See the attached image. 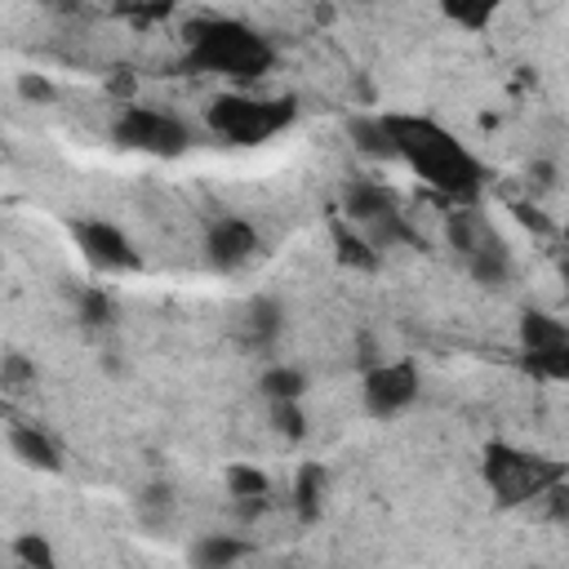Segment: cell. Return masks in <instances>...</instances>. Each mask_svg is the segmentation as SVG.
I'll return each instance as SVG.
<instances>
[{
	"label": "cell",
	"mask_w": 569,
	"mask_h": 569,
	"mask_svg": "<svg viewBox=\"0 0 569 569\" xmlns=\"http://www.w3.org/2000/svg\"><path fill=\"white\" fill-rule=\"evenodd\" d=\"M387 129H391L396 156L418 178H427L436 191H445L453 200H471L480 191L485 173H480L476 156L449 129H440L436 120H422V116H387Z\"/></svg>",
	"instance_id": "1"
},
{
	"label": "cell",
	"mask_w": 569,
	"mask_h": 569,
	"mask_svg": "<svg viewBox=\"0 0 569 569\" xmlns=\"http://www.w3.org/2000/svg\"><path fill=\"white\" fill-rule=\"evenodd\" d=\"M271 58L276 53H271L267 36H258L253 27L231 22V18H213V22L196 27L191 44H187V67L213 71L227 80H258L271 67Z\"/></svg>",
	"instance_id": "2"
},
{
	"label": "cell",
	"mask_w": 569,
	"mask_h": 569,
	"mask_svg": "<svg viewBox=\"0 0 569 569\" xmlns=\"http://www.w3.org/2000/svg\"><path fill=\"white\" fill-rule=\"evenodd\" d=\"M293 120V102L289 98H244V93H227L209 107V129L218 138H227L231 147H258L267 138H276L284 124Z\"/></svg>",
	"instance_id": "3"
},
{
	"label": "cell",
	"mask_w": 569,
	"mask_h": 569,
	"mask_svg": "<svg viewBox=\"0 0 569 569\" xmlns=\"http://www.w3.org/2000/svg\"><path fill=\"white\" fill-rule=\"evenodd\" d=\"M449 244L458 249L462 267H467L480 284H507L511 271H516L507 240H502L476 209H453V213H449Z\"/></svg>",
	"instance_id": "4"
},
{
	"label": "cell",
	"mask_w": 569,
	"mask_h": 569,
	"mask_svg": "<svg viewBox=\"0 0 569 569\" xmlns=\"http://www.w3.org/2000/svg\"><path fill=\"white\" fill-rule=\"evenodd\" d=\"M485 480L502 502H525V498H547L560 485V467H551L547 458L507 449V445H489L485 453Z\"/></svg>",
	"instance_id": "5"
},
{
	"label": "cell",
	"mask_w": 569,
	"mask_h": 569,
	"mask_svg": "<svg viewBox=\"0 0 569 569\" xmlns=\"http://www.w3.org/2000/svg\"><path fill=\"white\" fill-rule=\"evenodd\" d=\"M116 142L147 156H182L191 147V129L160 107H124L116 120Z\"/></svg>",
	"instance_id": "6"
},
{
	"label": "cell",
	"mask_w": 569,
	"mask_h": 569,
	"mask_svg": "<svg viewBox=\"0 0 569 569\" xmlns=\"http://www.w3.org/2000/svg\"><path fill=\"white\" fill-rule=\"evenodd\" d=\"M360 396H365V409L373 418H396V413H405L418 400V369L409 360L369 365L365 382H360Z\"/></svg>",
	"instance_id": "7"
},
{
	"label": "cell",
	"mask_w": 569,
	"mask_h": 569,
	"mask_svg": "<svg viewBox=\"0 0 569 569\" xmlns=\"http://www.w3.org/2000/svg\"><path fill=\"white\" fill-rule=\"evenodd\" d=\"M71 236H76L80 253L93 267H102V271H138V249L129 244V236L116 222H107V218H80L71 227Z\"/></svg>",
	"instance_id": "8"
},
{
	"label": "cell",
	"mask_w": 569,
	"mask_h": 569,
	"mask_svg": "<svg viewBox=\"0 0 569 569\" xmlns=\"http://www.w3.org/2000/svg\"><path fill=\"white\" fill-rule=\"evenodd\" d=\"M204 253H209V262H213V267L236 271V267H244V262L258 253V231H253L244 218L222 213V218H213V222H209Z\"/></svg>",
	"instance_id": "9"
},
{
	"label": "cell",
	"mask_w": 569,
	"mask_h": 569,
	"mask_svg": "<svg viewBox=\"0 0 569 569\" xmlns=\"http://www.w3.org/2000/svg\"><path fill=\"white\" fill-rule=\"evenodd\" d=\"M342 213H347V222L351 227H373V222H382L387 213H396V196L382 187V182H347V191H342Z\"/></svg>",
	"instance_id": "10"
},
{
	"label": "cell",
	"mask_w": 569,
	"mask_h": 569,
	"mask_svg": "<svg viewBox=\"0 0 569 569\" xmlns=\"http://www.w3.org/2000/svg\"><path fill=\"white\" fill-rule=\"evenodd\" d=\"M520 342H525V356L529 360H547L560 347H569V325L556 320V316H547V311H525L520 316Z\"/></svg>",
	"instance_id": "11"
},
{
	"label": "cell",
	"mask_w": 569,
	"mask_h": 569,
	"mask_svg": "<svg viewBox=\"0 0 569 569\" xmlns=\"http://www.w3.org/2000/svg\"><path fill=\"white\" fill-rule=\"evenodd\" d=\"M9 449H13L27 467H36V471H58V467H62L58 445H53L40 427H31V422H13V427H9Z\"/></svg>",
	"instance_id": "12"
},
{
	"label": "cell",
	"mask_w": 569,
	"mask_h": 569,
	"mask_svg": "<svg viewBox=\"0 0 569 569\" xmlns=\"http://www.w3.org/2000/svg\"><path fill=\"white\" fill-rule=\"evenodd\" d=\"M284 333V307L271 298V293H258L249 307H244V338L253 347H276V338Z\"/></svg>",
	"instance_id": "13"
},
{
	"label": "cell",
	"mask_w": 569,
	"mask_h": 569,
	"mask_svg": "<svg viewBox=\"0 0 569 569\" xmlns=\"http://www.w3.org/2000/svg\"><path fill=\"white\" fill-rule=\"evenodd\" d=\"M240 556H249V542H244V538L204 533V538L191 547V569H231Z\"/></svg>",
	"instance_id": "14"
},
{
	"label": "cell",
	"mask_w": 569,
	"mask_h": 569,
	"mask_svg": "<svg viewBox=\"0 0 569 569\" xmlns=\"http://www.w3.org/2000/svg\"><path fill=\"white\" fill-rule=\"evenodd\" d=\"M347 129H351V138H356V151L378 156V160L396 156V147H391V129H387V116H356Z\"/></svg>",
	"instance_id": "15"
},
{
	"label": "cell",
	"mask_w": 569,
	"mask_h": 569,
	"mask_svg": "<svg viewBox=\"0 0 569 569\" xmlns=\"http://www.w3.org/2000/svg\"><path fill=\"white\" fill-rule=\"evenodd\" d=\"M333 244H338V258L347 267H360V271L378 267V249L365 240V231H351L347 218H333Z\"/></svg>",
	"instance_id": "16"
},
{
	"label": "cell",
	"mask_w": 569,
	"mask_h": 569,
	"mask_svg": "<svg viewBox=\"0 0 569 569\" xmlns=\"http://www.w3.org/2000/svg\"><path fill=\"white\" fill-rule=\"evenodd\" d=\"M320 498H325V471H320V462H307L298 471V480H293V507H298V516L302 520H316L320 516Z\"/></svg>",
	"instance_id": "17"
},
{
	"label": "cell",
	"mask_w": 569,
	"mask_h": 569,
	"mask_svg": "<svg viewBox=\"0 0 569 569\" xmlns=\"http://www.w3.org/2000/svg\"><path fill=\"white\" fill-rule=\"evenodd\" d=\"M262 396L267 400H302V391H307V378L293 369V365H271L267 373H262Z\"/></svg>",
	"instance_id": "18"
},
{
	"label": "cell",
	"mask_w": 569,
	"mask_h": 569,
	"mask_svg": "<svg viewBox=\"0 0 569 569\" xmlns=\"http://www.w3.org/2000/svg\"><path fill=\"white\" fill-rule=\"evenodd\" d=\"M13 556L22 560V569H58V556H53L44 533H18L13 538Z\"/></svg>",
	"instance_id": "19"
},
{
	"label": "cell",
	"mask_w": 569,
	"mask_h": 569,
	"mask_svg": "<svg viewBox=\"0 0 569 569\" xmlns=\"http://www.w3.org/2000/svg\"><path fill=\"white\" fill-rule=\"evenodd\" d=\"M227 489L240 502H249V498L258 502V498H267V476L258 467H249V462H236V467H227Z\"/></svg>",
	"instance_id": "20"
},
{
	"label": "cell",
	"mask_w": 569,
	"mask_h": 569,
	"mask_svg": "<svg viewBox=\"0 0 569 569\" xmlns=\"http://www.w3.org/2000/svg\"><path fill=\"white\" fill-rule=\"evenodd\" d=\"M80 320H84L89 329H102V325L116 320V302L107 298V289H84V293H80Z\"/></svg>",
	"instance_id": "21"
},
{
	"label": "cell",
	"mask_w": 569,
	"mask_h": 569,
	"mask_svg": "<svg viewBox=\"0 0 569 569\" xmlns=\"http://www.w3.org/2000/svg\"><path fill=\"white\" fill-rule=\"evenodd\" d=\"M138 516H142L151 529L169 525V516H173V498H169V489H164V485H151V489L142 493V502H138Z\"/></svg>",
	"instance_id": "22"
},
{
	"label": "cell",
	"mask_w": 569,
	"mask_h": 569,
	"mask_svg": "<svg viewBox=\"0 0 569 569\" xmlns=\"http://www.w3.org/2000/svg\"><path fill=\"white\" fill-rule=\"evenodd\" d=\"M271 422H276V431L289 436V440H298V436L307 431V418H302L298 400H271Z\"/></svg>",
	"instance_id": "23"
},
{
	"label": "cell",
	"mask_w": 569,
	"mask_h": 569,
	"mask_svg": "<svg viewBox=\"0 0 569 569\" xmlns=\"http://www.w3.org/2000/svg\"><path fill=\"white\" fill-rule=\"evenodd\" d=\"M529 369L542 373V378H560V382H569V347H560V351L547 356V360H529Z\"/></svg>",
	"instance_id": "24"
},
{
	"label": "cell",
	"mask_w": 569,
	"mask_h": 569,
	"mask_svg": "<svg viewBox=\"0 0 569 569\" xmlns=\"http://www.w3.org/2000/svg\"><path fill=\"white\" fill-rule=\"evenodd\" d=\"M18 93H22V98H53V89H49L44 76H22V80H18Z\"/></svg>",
	"instance_id": "25"
},
{
	"label": "cell",
	"mask_w": 569,
	"mask_h": 569,
	"mask_svg": "<svg viewBox=\"0 0 569 569\" xmlns=\"http://www.w3.org/2000/svg\"><path fill=\"white\" fill-rule=\"evenodd\" d=\"M31 378H36V369L22 356H9L4 360V382H31Z\"/></svg>",
	"instance_id": "26"
},
{
	"label": "cell",
	"mask_w": 569,
	"mask_h": 569,
	"mask_svg": "<svg viewBox=\"0 0 569 569\" xmlns=\"http://www.w3.org/2000/svg\"><path fill=\"white\" fill-rule=\"evenodd\" d=\"M449 18H458L467 27H485L489 22V9H449Z\"/></svg>",
	"instance_id": "27"
}]
</instances>
